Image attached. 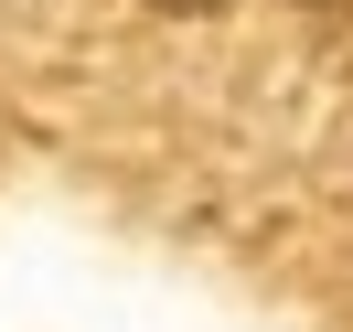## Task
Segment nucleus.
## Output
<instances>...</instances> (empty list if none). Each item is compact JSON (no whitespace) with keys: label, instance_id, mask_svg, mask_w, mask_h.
<instances>
[{"label":"nucleus","instance_id":"f257e3e1","mask_svg":"<svg viewBox=\"0 0 353 332\" xmlns=\"http://www.w3.org/2000/svg\"><path fill=\"white\" fill-rule=\"evenodd\" d=\"M150 11H182V22H193V11H225V0H150Z\"/></svg>","mask_w":353,"mask_h":332},{"label":"nucleus","instance_id":"f03ea898","mask_svg":"<svg viewBox=\"0 0 353 332\" xmlns=\"http://www.w3.org/2000/svg\"><path fill=\"white\" fill-rule=\"evenodd\" d=\"M300 11H343V0H300Z\"/></svg>","mask_w":353,"mask_h":332}]
</instances>
